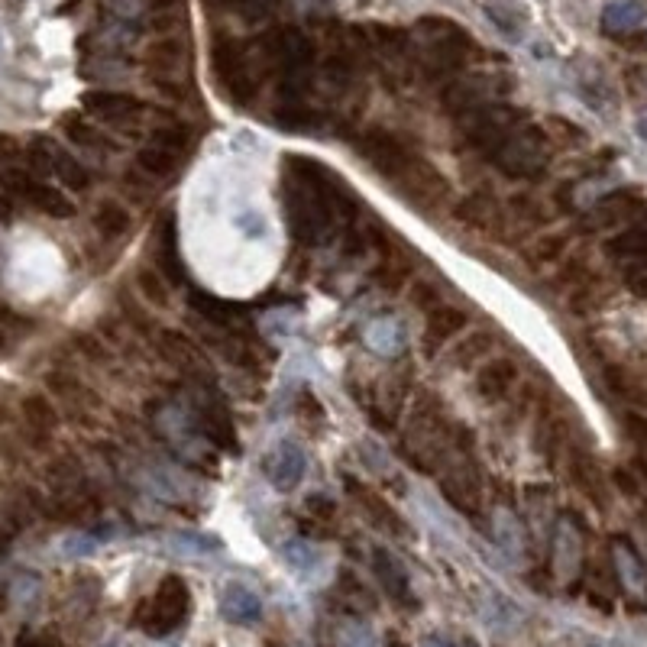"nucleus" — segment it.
Segmentation results:
<instances>
[{
    "mask_svg": "<svg viewBox=\"0 0 647 647\" xmlns=\"http://www.w3.org/2000/svg\"><path fill=\"white\" fill-rule=\"evenodd\" d=\"M418 33L424 36V49L418 55V72L424 75V81H431V85L453 81L470 65L476 43L453 20L424 17L418 23Z\"/></svg>",
    "mask_w": 647,
    "mask_h": 647,
    "instance_id": "f257e3e1",
    "label": "nucleus"
},
{
    "mask_svg": "<svg viewBox=\"0 0 647 647\" xmlns=\"http://www.w3.org/2000/svg\"><path fill=\"white\" fill-rule=\"evenodd\" d=\"M525 120H528L525 110L515 104H502V101L483 104L457 120V146L466 149V153L489 159L508 136H515L525 127Z\"/></svg>",
    "mask_w": 647,
    "mask_h": 647,
    "instance_id": "f03ea898",
    "label": "nucleus"
},
{
    "mask_svg": "<svg viewBox=\"0 0 647 647\" xmlns=\"http://www.w3.org/2000/svg\"><path fill=\"white\" fill-rule=\"evenodd\" d=\"M211 68L220 88L227 91V98L240 107H250L259 94V75H256V59L250 46H243L240 39L220 36L211 46Z\"/></svg>",
    "mask_w": 647,
    "mask_h": 647,
    "instance_id": "7ed1b4c3",
    "label": "nucleus"
},
{
    "mask_svg": "<svg viewBox=\"0 0 647 647\" xmlns=\"http://www.w3.org/2000/svg\"><path fill=\"white\" fill-rule=\"evenodd\" d=\"M489 162L505 178H528V182H538L550 165V136L541 127H521L515 136H508V140L495 149Z\"/></svg>",
    "mask_w": 647,
    "mask_h": 647,
    "instance_id": "20e7f679",
    "label": "nucleus"
},
{
    "mask_svg": "<svg viewBox=\"0 0 647 647\" xmlns=\"http://www.w3.org/2000/svg\"><path fill=\"white\" fill-rule=\"evenodd\" d=\"M457 444V460L447 463V470H440V492L457 512L473 518L483 512V486H479V470L470 457V434L463 428H457Z\"/></svg>",
    "mask_w": 647,
    "mask_h": 647,
    "instance_id": "39448f33",
    "label": "nucleus"
},
{
    "mask_svg": "<svg viewBox=\"0 0 647 647\" xmlns=\"http://www.w3.org/2000/svg\"><path fill=\"white\" fill-rule=\"evenodd\" d=\"M188 605H191V593L182 576H165L159 583L156 596L149 599L143 609H140V618H136V625H140L146 635H169L178 625L188 618Z\"/></svg>",
    "mask_w": 647,
    "mask_h": 647,
    "instance_id": "423d86ee",
    "label": "nucleus"
},
{
    "mask_svg": "<svg viewBox=\"0 0 647 647\" xmlns=\"http://www.w3.org/2000/svg\"><path fill=\"white\" fill-rule=\"evenodd\" d=\"M353 149L360 162H366L369 169H376L385 182H395L398 175L408 169V162L415 159V149H411L402 136H395L382 127H369L353 140Z\"/></svg>",
    "mask_w": 647,
    "mask_h": 647,
    "instance_id": "0eeeda50",
    "label": "nucleus"
},
{
    "mask_svg": "<svg viewBox=\"0 0 647 647\" xmlns=\"http://www.w3.org/2000/svg\"><path fill=\"white\" fill-rule=\"evenodd\" d=\"M0 182H4V188L10 191V198H23L30 208H36L46 217L65 220V217L75 214L72 198H65L55 185L43 182V178L26 172V169H13V165H7V169L0 172Z\"/></svg>",
    "mask_w": 647,
    "mask_h": 647,
    "instance_id": "6e6552de",
    "label": "nucleus"
},
{
    "mask_svg": "<svg viewBox=\"0 0 647 647\" xmlns=\"http://www.w3.org/2000/svg\"><path fill=\"white\" fill-rule=\"evenodd\" d=\"M392 185L402 191L411 208H418L424 214H434L437 208H444L447 198H450V182L434 169L428 159H421L418 153Z\"/></svg>",
    "mask_w": 647,
    "mask_h": 647,
    "instance_id": "1a4fd4ad",
    "label": "nucleus"
},
{
    "mask_svg": "<svg viewBox=\"0 0 647 647\" xmlns=\"http://www.w3.org/2000/svg\"><path fill=\"white\" fill-rule=\"evenodd\" d=\"M81 107H85V114H91L94 120L114 123V127H130V123H136L146 114V104L136 98V94L107 91V88L85 91L81 94Z\"/></svg>",
    "mask_w": 647,
    "mask_h": 647,
    "instance_id": "9d476101",
    "label": "nucleus"
},
{
    "mask_svg": "<svg viewBox=\"0 0 647 647\" xmlns=\"http://www.w3.org/2000/svg\"><path fill=\"white\" fill-rule=\"evenodd\" d=\"M647 220V201L638 195V191H612L605 195L593 211H589V227L596 230H609V227H635Z\"/></svg>",
    "mask_w": 647,
    "mask_h": 647,
    "instance_id": "9b49d317",
    "label": "nucleus"
},
{
    "mask_svg": "<svg viewBox=\"0 0 647 647\" xmlns=\"http://www.w3.org/2000/svg\"><path fill=\"white\" fill-rule=\"evenodd\" d=\"M499 91V78L495 75H473V78H453L440 91V107L453 117H463L470 110L492 104V94Z\"/></svg>",
    "mask_w": 647,
    "mask_h": 647,
    "instance_id": "f8f14e48",
    "label": "nucleus"
},
{
    "mask_svg": "<svg viewBox=\"0 0 647 647\" xmlns=\"http://www.w3.org/2000/svg\"><path fill=\"white\" fill-rule=\"evenodd\" d=\"M101 512V499L94 495V489L85 483L78 489H65V492H55L52 499L43 505V515L59 521V525H85L94 515Z\"/></svg>",
    "mask_w": 647,
    "mask_h": 647,
    "instance_id": "ddd939ff",
    "label": "nucleus"
},
{
    "mask_svg": "<svg viewBox=\"0 0 647 647\" xmlns=\"http://www.w3.org/2000/svg\"><path fill=\"white\" fill-rule=\"evenodd\" d=\"M156 347L162 353V360L172 363L178 373H185L188 379H198V382L211 379V369H208V360H204V353L185 334H178V330H162V334H156Z\"/></svg>",
    "mask_w": 647,
    "mask_h": 647,
    "instance_id": "4468645a",
    "label": "nucleus"
},
{
    "mask_svg": "<svg viewBox=\"0 0 647 647\" xmlns=\"http://www.w3.org/2000/svg\"><path fill=\"white\" fill-rule=\"evenodd\" d=\"M20 415L26 424V437L33 447H49L55 431H59V411L46 395H26L20 402Z\"/></svg>",
    "mask_w": 647,
    "mask_h": 647,
    "instance_id": "2eb2a0df",
    "label": "nucleus"
},
{
    "mask_svg": "<svg viewBox=\"0 0 647 647\" xmlns=\"http://www.w3.org/2000/svg\"><path fill=\"white\" fill-rule=\"evenodd\" d=\"M505 208L502 201L492 195V191H473L466 195L457 208H453V217L460 220L466 227H476V230H499V224L505 220Z\"/></svg>",
    "mask_w": 647,
    "mask_h": 647,
    "instance_id": "dca6fc26",
    "label": "nucleus"
},
{
    "mask_svg": "<svg viewBox=\"0 0 647 647\" xmlns=\"http://www.w3.org/2000/svg\"><path fill=\"white\" fill-rule=\"evenodd\" d=\"M347 489H350L353 499L363 505V515H366L369 521H373V525H376L379 531L392 534V538H405V534H408L405 521L398 518V512H395V508H392L389 502H382L373 489H366L363 483H356V479H350V476H347Z\"/></svg>",
    "mask_w": 647,
    "mask_h": 647,
    "instance_id": "f3484780",
    "label": "nucleus"
},
{
    "mask_svg": "<svg viewBox=\"0 0 647 647\" xmlns=\"http://www.w3.org/2000/svg\"><path fill=\"white\" fill-rule=\"evenodd\" d=\"M466 324H470L466 311L453 308V305H437L434 311H428V324H424V353L434 356L437 350H444L447 340L457 337Z\"/></svg>",
    "mask_w": 647,
    "mask_h": 647,
    "instance_id": "a211bd4d",
    "label": "nucleus"
},
{
    "mask_svg": "<svg viewBox=\"0 0 647 647\" xmlns=\"http://www.w3.org/2000/svg\"><path fill=\"white\" fill-rule=\"evenodd\" d=\"M188 305L201 321H208L214 327H227V330H240V321L246 318L243 305H237V301H227V298H217V295H208V292H201V288H195V292L188 295Z\"/></svg>",
    "mask_w": 647,
    "mask_h": 647,
    "instance_id": "6ab92c4d",
    "label": "nucleus"
},
{
    "mask_svg": "<svg viewBox=\"0 0 647 647\" xmlns=\"http://www.w3.org/2000/svg\"><path fill=\"white\" fill-rule=\"evenodd\" d=\"M518 382V366L508 360V356H495L486 366H479L476 373V392L479 398H486V402H502V398L515 389Z\"/></svg>",
    "mask_w": 647,
    "mask_h": 647,
    "instance_id": "aec40b11",
    "label": "nucleus"
},
{
    "mask_svg": "<svg viewBox=\"0 0 647 647\" xmlns=\"http://www.w3.org/2000/svg\"><path fill=\"white\" fill-rule=\"evenodd\" d=\"M198 415H201V424H204V431H208V437L214 440L217 447H224V450H237V434H233V421L227 415V408L220 398H214L211 389H204L198 395Z\"/></svg>",
    "mask_w": 647,
    "mask_h": 647,
    "instance_id": "412c9836",
    "label": "nucleus"
},
{
    "mask_svg": "<svg viewBox=\"0 0 647 647\" xmlns=\"http://www.w3.org/2000/svg\"><path fill=\"white\" fill-rule=\"evenodd\" d=\"M156 269L172 285L185 282L182 253H178V230H175V220L172 217L159 220V230H156Z\"/></svg>",
    "mask_w": 647,
    "mask_h": 647,
    "instance_id": "4be33fe9",
    "label": "nucleus"
},
{
    "mask_svg": "<svg viewBox=\"0 0 647 647\" xmlns=\"http://www.w3.org/2000/svg\"><path fill=\"white\" fill-rule=\"evenodd\" d=\"M275 127L285 130V133H305V136H314V133H321L324 130V114H318V110H311L308 101L305 104H282V107H275Z\"/></svg>",
    "mask_w": 647,
    "mask_h": 647,
    "instance_id": "5701e85b",
    "label": "nucleus"
},
{
    "mask_svg": "<svg viewBox=\"0 0 647 647\" xmlns=\"http://www.w3.org/2000/svg\"><path fill=\"white\" fill-rule=\"evenodd\" d=\"M369 46H373V52H379L385 62H392V65H402L408 62V55H411V39L405 30H395V26H369Z\"/></svg>",
    "mask_w": 647,
    "mask_h": 647,
    "instance_id": "b1692460",
    "label": "nucleus"
},
{
    "mask_svg": "<svg viewBox=\"0 0 647 647\" xmlns=\"http://www.w3.org/2000/svg\"><path fill=\"white\" fill-rule=\"evenodd\" d=\"M376 580L382 583V589L389 593L395 602H402V605H415V599H411V586H408V576H405V570L398 567V563L385 554V550H376Z\"/></svg>",
    "mask_w": 647,
    "mask_h": 647,
    "instance_id": "393cba45",
    "label": "nucleus"
},
{
    "mask_svg": "<svg viewBox=\"0 0 647 647\" xmlns=\"http://www.w3.org/2000/svg\"><path fill=\"white\" fill-rule=\"evenodd\" d=\"M62 130H65L68 140H72L75 146H81V149H98V153H110V149H117V143L110 140V136H104L85 117H75V114L62 117Z\"/></svg>",
    "mask_w": 647,
    "mask_h": 647,
    "instance_id": "a878e982",
    "label": "nucleus"
},
{
    "mask_svg": "<svg viewBox=\"0 0 647 647\" xmlns=\"http://www.w3.org/2000/svg\"><path fill=\"white\" fill-rule=\"evenodd\" d=\"M612 259H625V263H647V227H628L618 237L605 243Z\"/></svg>",
    "mask_w": 647,
    "mask_h": 647,
    "instance_id": "bb28decb",
    "label": "nucleus"
},
{
    "mask_svg": "<svg viewBox=\"0 0 647 647\" xmlns=\"http://www.w3.org/2000/svg\"><path fill=\"white\" fill-rule=\"evenodd\" d=\"M570 473H573V483L580 486V492H586L596 505H605V479L596 470V463L589 453H573Z\"/></svg>",
    "mask_w": 647,
    "mask_h": 647,
    "instance_id": "cd10ccee",
    "label": "nucleus"
},
{
    "mask_svg": "<svg viewBox=\"0 0 647 647\" xmlns=\"http://www.w3.org/2000/svg\"><path fill=\"white\" fill-rule=\"evenodd\" d=\"M65 188H72V191H88L91 188V172H88V165H81L75 156H68L65 149L55 146L52 149V172Z\"/></svg>",
    "mask_w": 647,
    "mask_h": 647,
    "instance_id": "c85d7f7f",
    "label": "nucleus"
},
{
    "mask_svg": "<svg viewBox=\"0 0 647 647\" xmlns=\"http://www.w3.org/2000/svg\"><path fill=\"white\" fill-rule=\"evenodd\" d=\"M136 165H140V172L149 178H172L178 172V165H182V156H175V153H169V149H159V146L149 143L136 153Z\"/></svg>",
    "mask_w": 647,
    "mask_h": 647,
    "instance_id": "c756f323",
    "label": "nucleus"
},
{
    "mask_svg": "<svg viewBox=\"0 0 647 647\" xmlns=\"http://www.w3.org/2000/svg\"><path fill=\"white\" fill-rule=\"evenodd\" d=\"M94 227H98V233L107 240V243H114L120 240L123 233L130 230V214L123 211V204L117 201H104L98 214H94Z\"/></svg>",
    "mask_w": 647,
    "mask_h": 647,
    "instance_id": "7c9ffc66",
    "label": "nucleus"
},
{
    "mask_svg": "<svg viewBox=\"0 0 647 647\" xmlns=\"http://www.w3.org/2000/svg\"><path fill=\"white\" fill-rule=\"evenodd\" d=\"M169 279L159 272V269H140L136 272V288H140V295L149 301V305H159L165 308L169 305Z\"/></svg>",
    "mask_w": 647,
    "mask_h": 647,
    "instance_id": "2f4dec72",
    "label": "nucleus"
},
{
    "mask_svg": "<svg viewBox=\"0 0 647 647\" xmlns=\"http://www.w3.org/2000/svg\"><path fill=\"white\" fill-rule=\"evenodd\" d=\"M224 615L230 622H243L250 625L253 618L259 615V602L253 593H246V589H230L227 599H224Z\"/></svg>",
    "mask_w": 647,
    "mask_h": 647,
    "instance_id": "473e14b6",
    "label": "nucleus"
},
{
    "mask_svg": "<svg viewBox=\"0 0 647 647\" xmlns=\"http://www.w3.org/2000/svg\"><path fill=\"white\" fill-rule=\"evenodd\" d=\"M49 389L55 392V398H62V402L68 405H85V402H94L91 392L81 385L75 376H68V373H49Z\"/></svg>",
    "mask_w": 647,
    "mask_h": 647,
    "instance_id": "72a5a7b5",
    "label": "nucleus"
},
{
    "mask_svg": "<svg viewBox=\"0 0 647 647\" xmlns=\"http://www.w3.org/2000/svg\"><path fill=\"white\" fill-rule=\"evenodd\" d=\"M492 350V334H486V330H476V334L470 340H463L457 350H453V366H460V369H470L476 360H483V353Z\"/></svg>",
    "mask_w": 647,
    "mask_h": 647,
    "instance_id": "f704fd0d",
    "label": "nucleus"
},
{
    "mask_svg": "<svg viewBox=\"0 0 647 647\" xmlns=\"http://www.w3.org/2000/svg\"><path fill=\"white\" fill-rule=\"evenodd\" d=\"M208 4H214L220 10H233V13H240L243 20L256 23V20H266L279 0H208Z\"/></svg>",
    "mask_w": 647,
    "mask_h": 647,
    "instance_id": "c9c22d12",
    "label": "nucleus"
},
{
    "mask_svg": "<svg viewBox=\"0 0 647 647\" xmlns=\"http://www.w3.org/2000/svg\"><path fill=\"white\" fill-rule=\"evenodd\" d=\"M149 143L159 146V149H169L175 156H185L188 149V133L185 127H178V123H165V127H156L153 136H149Z\"/></svg>",
    "mask_w": 647,
    "mask_h": 647,
    "instance_id": "e433bc0d",
    "label": "nucleus"
},
{
    "mask_svg": "<svg viewBox=\"0 0 647 647\" xmlns=\"http://www.w3.org/2000/svg\"><path fill=\"white\" fill-rule=\"evenodd\" d=\"M622 428H625L631 444L638 447V453H644V457H647V418L635 415V411H628V415H622Z\"/></svg>",
    "mask_w": 647,
    "mask_h": 647,
    "instance_id": "4c0bfd02",
    "label": "nucleus"
},
{
    "mask_svg": "<svg viewBox=\"0 0 647 647\" xmlns=\"http://www.w3.org/2000/svg\"><path fill=\"white\" fill-rule=\"evenodd\" d=\"M625 288L631 295L647 301V263H628L625 266Z\"/></svg>",
    "mask_w": 647,
    "mask_h": 647,
    "instance_id": "58836bf2",
    "label": "nucleus"
},
{
    "mask_svg": "<svg viewBox=\"0 0 647 647\" xmlns=\"http://www.w3.org/2000/svg\"><path fill=\"white\" fill-rule=\"evenodd\" d=\"M26 153V146L17 140V136H10V133H0V165H13V162H20Z\"/></svg>",
    "mask_w": 647,
    "mask_h": 647,
    "instance_id": "ea45409f",
    "label": "nucleus"
},
{
    "mask_svg": "<svg viewBox=\"0 0 647 647\" xmlns=\"http://www.w3.org/2000/svg\"><path fill=\"white\" fill-rule=\"evenodd\" d=\"M17 647H65V644L55 635H49V631H23L17 638Z\"/></svg>",
    "mask_w": 647,
    "mask_h": 647,
    "instance_id": "a19ab883",
    "label": "nucleus"
},
{
    "mask_svg": "<svg viewBox=\"0 0 647 647\" xmlns=\"http://www.w3.org/2000/svg\"><path fill=\"white\" fill-rule=\"evenodd\" d=\"M534 259H538V263H550V259H557L560 256V250H563V237H554V240H544V243H538L534 246Z\"/></svg>",
    "mask_w": 647,
    "mask_h": 647,
    "instance_id": "79ce46f5",
    "label": "nucleus"
},
{
    "mask_svg": "<svg viewBox=\"0 0 647 647\" xmlns=\"http://www.w3.org/2000/svg\"><path fill=\"white\" fill-rule=\"evenodd\" d=\"M437 301H440V298H437V292H434V288H431L428 282H421V285L415 288V305H418V308L434 311V308H437Z\"/></svg>",
    "mask_w": 647,
    "mask_h": 647,
    "instance_id": "37998d69",
    "label": "nucleus"
},
{
    "mask_svg": "<svg viewBox=\"0 0 647 647\" xmlns=\"http://www.w3.org/2000/svg\"><path fill=\"white\" fill-rule=\"evenodd\" d=\"M149 4H153L156 10H162V13H165V10H172V7L178 4V0H149Z\"/></svg>",
    "mask_w": 647,
    "mask_h": 647,
    "instance_id": "c03bdc74",
    "label": "nucleus"
},
{
    "mask_svg": "<svg viewBox=\"0 0 647 647\" xmlns=\"http://www.w3.org/2000/svg\"><path fill=\"white\" fill-rule=\"evenodd\" d=\"M7 547H10V531L0 528V554H7Z\"/></svg>",
    "mask_w": 647,
    "mask_h": 647,
    "instance_id": "a18cd8bd",
    "label": "nucleus"
},
{
    "mask_svg": "<svg viewBox=\"0 0 647 647\" xmlns=\"http://www.w3.org/2000/svg\"><path fill=\"white\" fill-rule=\"evenodd\" d=\"M428 647H437V644H428Z\"/></svg>",
    "mask_w": 647,
    "mask_h": 647,
    "instance_id": "49530a36",
    "label": "nucleus"
}]
</instances>
